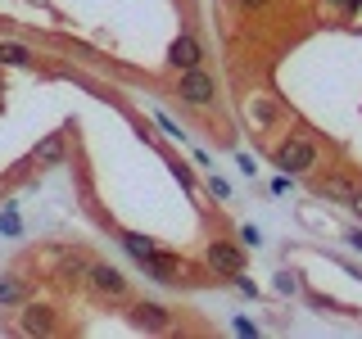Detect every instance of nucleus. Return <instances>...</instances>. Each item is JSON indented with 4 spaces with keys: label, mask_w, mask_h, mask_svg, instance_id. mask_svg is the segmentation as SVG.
<instances>
[{
    "label": "nucleus",
    "mask_w": 362,
    "mask_h": 339,
    "mask_svg": "<svg viewBox=\"0 0 362 339\" xmlns=\"http://www.w3.org/2000/svg\"><path fill=\"white\" fill-rule=\"evenodd\" d=\"M132 321L141 326V331H150V335H168V331H173V312H168L163 303H150V299L132 303Z\"/></svg>",
    "instance_id": "6e6552de"
},
{
    "label": "nucleus",
    "mask_w": 362,
    "mask_h": 339,
    "mask_svg": "<svg viewBox=\"0 0 362 339\" xmlns=\"http://www.w3.org/2000/svg\"><path fill=\"white\" fill-rule=\"evenodd\" d=\"M158 127H163L168 136H173V141H181V136H186V131H181V127H177L173 118H168V113H158Z\"/></svg>",
    "instance_id": "a211bd4d"
},
{
    "label": "nucleus",
    "mask_w": 362,
    "mask_h": 339,
    "mask_svg": "<svg viewBox=\"0 0 362 339\" xmlns=\"http://www.w3.org/2000/svg\"><path fill=\"white\" fill-rule=\"evenodd\" d=\"M245 118H249V127H254V131H267L272 122L281 118V105L272 95H245Z\"/></svg>",
    "instance_id": "9d476101"
},
{
    "label": "nucleus",
    "mask_w": 362,
    "mask_h": 339,
    "mask_svg": "<svg viewBox=\"0 0 362 339\" xmlns=\"http://www.w3.org/2000/svg\"><path fill=\"white\" fill-rule=\"evenodd\" d=\"M0 64L5 68H32L37 54H32V45H23V41H0Z\"/></svg>",
    "instance_id": "ddd939ff"
},
{
    "label": "nucleus",
    "mask_w": 362,
    "mask_h": 339,
    "mask_svg": "<svg viewBox=\"0 0 362 339\" xmlns=\"http://www.w3.org/2000/svg\"><path fill=\"white\" fill-rule=\"evenodd\" d=\"M358 181H349V177H317V195L322 199H335V203H354L358 195Z\"/></svg>",
    "instance_id": "f8f14e48"
},
{
    "label": "nucleus",
    "mask_w": 362,
    "mask_h": 339,
    "mask_svg": "<svg viewBox=\"0 0 362 339\" xmlns=\"http://www.w3.org/2000/svg\"><path fill=\"white\" fill-rule=\"evenodd\" d=\"M18 335H59V312L50 303H23V316H18Z\"/></svg>",
    "instance_id": "39448f33"
},
{
    "label": "nucleus",
    "mask_w": 362,
    "mask_h": 339,
    "mask_svg": "<svg viewBox=\"0 0 362 339\" xmlns=\"http://www.w3.org/2000/svg\"><path fill=\"white\" fill-rule=\"evenodd\" d=\"M204 263H209V271H218V276H235V271H245V249L235 240H209Z\"/></svg>",
    "instance_id": "7ed1b4c3"
},
{
    "label": "nucleus",
    "mask_w": 362,
    "mask_h": 339,
    "mask_svg": "<svg viewBox=\"0 0 362 339\" xmlns=\"http://www.w3.org/2000/svg\"><path fill=\"white\" fill-rule=\"evenodd\" d=\"M0 235H23V218L14 203H5V213H0Z\"/></svg>",
    "instance_id": "2eb2a0df"
},
{
    "label": "nucleus",
    "mask_w": 362,
    "mask_h": 339,
    "mask_svg": "<svg viewBox=\"0 0 362 339\" xmlns=\"http://www.w3.org/2000/svg\"><path fill=\"white\" fill-rule=\"evenodd\" d=\"M68 158V131H45L32 145V167H59Z\"/></svg>",
    "instance_id": "1a4fd4ad"
},
{
    "label": "nucleus",
    "mask_w": 362,
    "mask_h": 339,
    "mask_svg": "<svg viewBox=\"0 0 362 339\" xmlns=\"http://www.w3.org/2000/svg\"><path fill=\"white\" fill-rule=\"evenodd\" d=\"M199 64H204L199 37H195V32H181V37L168 45V68H173V73H186V68H199Z\"/></svg>",
    "instance_id": "0eeeda50"
},
{
    "label": "nucleus",
    "mask_w": 362,
    "mask_h": 339,
    "mask_svg": "<svg viewBox=\"0 0 362 339\" xmlns=\"http://www.w3.org/2000/svg\"><path fill=\"white\" fill-rule=\"evenodd\" d=\"M344 240H349V244H354V249H362V231H349V235H344Z\"/></svg>",
    "instance_id": "4be33fe9"
},
{
    "label": "nucleus",
    "mask_w": 362,
    "mask_h": 339,
    "mask_svg": "<svg viewBox=\"0 0 362 339\" xmlns=\"http://www.w3.org/2000/svg\"><path fill=\"white\" fill-rule=\"evenodd\" d=\"M177 95L186 100L190 109H209L213 100H218V77L204 73V64L199 68H186V73H177Z\"/></svg>",
    "instance_id": "f03ea898"
},
{
    "label": "nucleus",
    "mask_w": 362,
    "mask_h": 339,
    "mask_svg": "<svg viewBox=\"0 0 362 339\" xmlns=\"http://www.w3.org/2000/svg\"><path fill=\"white\" fill-rule=\"evenodd\" d=\"M141 267L158 285H181V280H186V263H181L177 254H163V249H154L150 258H141Z\"/></svg>",
    "instance_id": "423d86ee"
},
{
    "label": "nucleus",
    "mask_w": 362,
    "mask_h": 339,
    "mask_svg": "<svg viewBox=\"0 0 362 339\" xmlns=\"http://www.w3.org/2000/svg\"><path fill=\"white\" fill-rule=\"evenodd\" d=\"M86 285L100 294V299H113V303H122L127 299V276H122L118 267H109V263H90L86 271Z\"/></svg>",
    "instance_id": "20e7f679"
},
{
    "label": "nucleus",
    "mask_w": 362,
    "mask_h": 339,
    "mask_svg": "<svg viewBox=\"0 0 362 339\" xmlns=\"http://www.w3.org/2000/svg\"><path fill=\"white\" fill-rule=\"evenodd\" d=\"M209 195L213 199H231V186H226L222 177H209Z\"/></svg>",
    "instance_id": "f3484780"
},
{
    "label": "nucleus",
    "mask_w": 362,
    "mask_h": 339,
    "mask_svg": "<svg viewBox=\"0 0 362 339\" xmlns=\"http://www.w3.org/2000/svg\"><path fill=\"white\" fill-rule=\"evenodd\" d=\"M349 208H354L358 218H362V190H358V195H354V203H349Z\"/></svg>",
    "instance_id": "5701e85b"
},
{
    "label": "nucleus",
    "mask_w": 362,
    "mask_h": 339,
    "mask_svg": "<svg viewBox=\"0 0 362 339\" xmlns=\"http://www.w3.org/2000/svg\"><path fill=\"white\" fill-rule=\"evenodd\" d=\"M235 5H240V9H245V14H254V9H267V5H272V0H235Z\"/></svg>",
    "instance_id": "aec40b11"
},
{
    "label": "nucleus",
    "mask_w": 362,
    "mask_h": 339,
    "mask_svg": "<svg viewBox=\"0 0 362 339\" xmlns=\"http://www.w3.org/2000/svg\"><path fill=\"white\" fill-rule=\"evenodd\" d=\"M272 163H276L281 172H290V177H308V172L322 167V145H317L313 136L294 131V136H286V141L272 150Z\"/></svg>",
    "instance_id": "f257e3e1"
},
{
    "label": "nucleus",
    "mask_w": 362,
    "mask_h": 339,
    "mask_svg": "<svg viewBox=\"0 0 362 339\" xmlns=\"http://www.w3.org/2000/svg\"><path fill=\"white\" fill-rule=\"evenodd\" d=\"M286 190H290V172H281L276 181H272V195H286Z\"/></svg>",
    "instance_id": "412c9836"
},
{
    "label": "nucleus",
    "mask_w": 362,
    "mask_h": 339,
    "mask_svg": "<svg viewBox=\"0 0 362 339\" xmlns=\"http://www.w3.org/2000/svg\"><path fill=\"white\" fill-rule=\"evenodd\" d=\"M258 240H263V235H258V226H240V244L245 249H254Z\"/></svg>",
    "instance_id": "6ab92c4d"
},
{
    "label": "nucleus",
    "mask_w": 362,
    "mask_h": 339,
    "mask_svg": "<svg viewBox=\"0 0 362 339\" xmlns=\"http://www.w3.org/2000/svg\"><path fill=\"white\" fill-rule=\"evenodd\" d=\"M322 9H335V14H358L362 0H322Z\"/></svg>",
    "instance_id": "dca6fc26"
},
{
    "label": "nucleus",
    "mask_w": 362,
    "mask_h": 339,
    "mask_svg": "<svg viewBox=\"0 0 362 339\" xmlns=\"http://www.w3.org/2000/svg\"><path fill=\"white\" fill-rule=\"evenodd\" d=\"M122 249H127L136 263H141V258H150L158 244H154V240H145V235H136V231H122Z\"/></svg>",
    "instance_id": "4468645a"
},
{
    "label": "nucleus",
    "mask_w": 362,
    "mask_h": 339,
    "mask_svg": "<svg viewBox=\"0 0 362 339\" xmlns=\"http://www.w3.org/2000/svg\"><path fill=\"white\" fill-rule=\"evenodd\" d=\"M28 294H32L28 276H18V271H5V276H0V312L23 308V303H28Z\"/></svg>",
    "instance_id": "9b49d317"
}]
</instances>
